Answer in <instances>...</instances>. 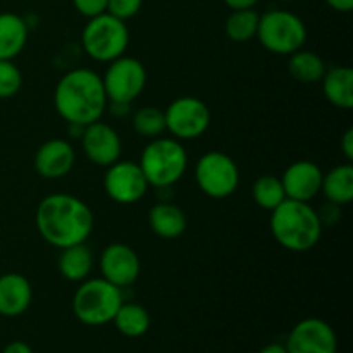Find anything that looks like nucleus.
Listing matches in <instances>:
<instances>
[{
  "label": "nucleus",
  "mask_w": 353,
  "mask_h": 353,
  "mask_svg": "<svg viewBox=\"0 0 353 353\" xmlns=\"http://www.w3.org/2000/svg\"><path fill=\"white\" fill-rule=\"evenodd\" d=\"M38 233L52 247L62 248L85 243L93 231L92 209L81 199L68 193H52L37 207Z\"/></svg>",
  "instance_id": "f257e3e1"
},
{
  "label": "nucleus",
  "mask_w": 353,
  "mask_h": 353,
  "mask_svg": "<svg viewBox=\"0 0 353 353\" xmlns=\"http://www.w3.org/2000/svg\"><path fill=\"white\" fill-rule=\"evenodd\" d=\"M102 76L86 68L72 69L59 79L54 105L59 116L72 126H88L102 119L107 109Z\"/></svg>",
  "instance_id": "f03ea898"
},
{
  "label": "nucleus",
  "mask_w": 353,
  "mask_h": 353,
  "mask_svg": "<svg viewBox=\"0 0 353 353\" xmlns=\"http://www.w3.org/2000/svg\"><path fill=\"white\" fill-rule=\"evenodd\" d=\"M271 231L286 250L309 252L319 243L323 219L309 202L286 199L272 210Z\"/></svg>",
  "instance_id": "7ed1b4c3"
},
{
  "label": "nucleus",
  "mask_w": 353,
  "mask_h": 353,
  "mask_svg": "<svg viewBox=\"0 0 353 353\" xmlns=\"http://www.w3.org/2000/svg\"><path fill=\"white\" fill-rule=\"evenodd\" d=\"M141 172L148 186L169 188L185 176L188 168V154L176 138H154L140 155Z\"/></svg>",
  "instance_id": "20e7f679"
},
{
  "label": "nucleus",
  "mask_w": 353,
  "mask_h": 353,
  "mask_svg": "<svg viewBox=\"0 0 353 353\" xmlns=\"http://www.w3.org/2000/svg\"><path fill=\"white\" fill-rule=\"evenodd\" d=\"M123 292L103 278L81 281L72 296V314L85 326H103L112 323L123 305Z\"/></svg>",
  "instance_id": "39448f33"
},
{
  "label": "nucleus",
  "mask_w": 353,
  "mask_h": 353,
  "mask_svg": "<svg viewBox=\"0 0 353 353\" xmlns=\"http://www.w3.org/2000/svg\"><path fill=\"white\" fill-rule=\"evenodd\" d=\"M83 50L97 62H112L124 55L130 45V31L123 19L103 12L90 17L81 33Z\"/></svg>",
  "instance_id": "423d86ee"
},
{
  "label": "nucleus",
  "mask_w": 353,
  "mask_h": 353,
  "mask_svg": "<svg viewBox=\"0 0 353 353\" xmlns=\"http://www.w3.org/2000/svg\"><path fill=\"white\" fill-rule=\"evenodd\" d=\"M257 38L262 47L276 55H292L307 40V28L296 14L288 10H269L259 19Z\"/></svg>",
  "instance_id": "0eeeda50"
},
{
  "label": "nucleus",
  "mask_w": 353,
  "mask_h": 353,
  "mask_svg": "<svg viewBox=\"0 0 353 353\" xmlns=\"http://www.w3.org/2000/svg\"><path fill=\"white\" fill-rule=\"evenodd\" d=\"M195 181L210 199H228L240 185V169L224 152H207L196 161Z\"/></svg>",
  "instance_id": "6e6552de"
},
{
  "label": "nucleus",
  "mask_w": 353,
  "mask_h": 353,
  "mask_svg": "<svg viewBox=\"0 0 353 353\" xmlns=\"http://www.w3.org/2000/svg\"><path fill=\"white\" fill-rule=\"evenodd\" d=\"M102 83L107 99L114 105H128L143 93L147 86V69L138 59L121 55L109 62Z\"/></svg>",
  "instance_id": "1a4fd4ad"
},
{
  "label": "nucleus",
  "mask_w": 353,
  "mask_h": 353,
  "mask_svg": "<svg viewBox=\"0 0 353 353\" xmlns=\"http://www.w3.org/2000/svg\"><path fill=\"white\" fill-rule=\"evenodd\" d=\"M165 131L176 140H196L210 126V110L196 97H179L164 110Z\"/></svg>",
  "instance_id": "9d476101"
},
{
  "label": "nucleus",
  "mask_w": 353,
  "mask_h": 353,
  "mask_svg": "<svg viewBox=\"0 0 353 353\" xmlns=\"http://www.w3.org/2000/svg\"><path fill=\"white\" fill-rule=\"evenodd\" d=\"M107 196L121 205L140 202L148 190V183L140 165L131 161H117L107 168L103 178Z\"/></svg>",
  "instance_id": "9b49d317"
},
{
  "label": "nucleus",
  "mask_w": 353,
  "mask_h": 353,
  "mask_svg": "<svg viewBox=\"0 0 353 353\" xmlns=\"http://www.w3.org/2000/svg\"><path fill=\"white\" fill-rule=\"evenodd\" d=\"M285 348L288 353H336L338 338L326 321L309 317L293 326Z\"/></svg>",
  "instance_id": "f8f14e48"
},
{
  "label": "nucleus",
  "mask_w": 353,
  "mask_h": 353,
  "mask_svg": "<svg viewBox=\"0 0 353 353\" xmlns=\"http://www.w3.org/2000/svg\"><path fill=\"white\" fill-rule=\"evenodd\" d=\"M83 152L90 162L100 168H109L117 162L123 154V141L117 131L109 124L97 121L85 126L81 133Z\"/></svg>",
  "instance_id": "ddd939ff"
},
{
  "label": "nucleus",
  "mask_w": 353,
  "mask_h": 353,
  "mask_svg": "<svg viewBox=\"0 0 353 353\" xmlns=\"http://www.w3.org/2000/svg\"><path fill=\"white\" fill-rule=\"evenodd\" d=\"M140 257L126 243H110L100 255L102 278L121 290L133 285L140 276Z\"/></svg>",
  "instance_id": "4468645a"
},
{
  "label": "nucleus",
  "mask_w": 353,
  "mask_h": 353,
  "mask_svg": "<svg viewBox=\"0 0 353 353\" xmlns=\"http://www.w3.org/2000/svg\"><path fill=\"white\" fill-rule=\"evenodd\" d=\"M323 171L317 164L310 161H299L288 165L285 174L281 176L283 188L286 199L310 202L321 193L323 186Z\"/></svg>",
  "instance_id": "2eb2a0df"
},
{
  "label": "nucleus",
  "mask_w": 353,
  "mask_h": 353,
  "mask_svg": "<svg viewBox=\"0 0 353 353\" xmlns=\"http://www.w3.org/2000/svg\"><path fill=\"white\" fill-rule=\"evenodd\" d=\"M76 152L69 141L55 138L41 145L34 154V169L45 179H61L74 165Z\"/></svg>",
  "instance_id": "dca6fc26"
},
{
  "label": "nucleus",
  "mask_w": 353,
  "mask_h": 353,
  "mask_svg": "<svg viewBox=\"0 0 353 353\" xmlns=\"http://www.w3.org/2000/svg\"><path fill=\"white\" fill-rule=\"evenodd\" d=\"M33 288L19 272H7L0 276V316L19 317L30 309Z\"/></svg>",
  "instance_id": "f3484780"
},
{
  "label": "nucleus",
  "mask_w": 353,
  "mask_h": 353,
  "mask_svg": "<svg viewBox=\"0 0 353 353\" xmlns=\"http://www.w3.org/2000/svg\"><path fill=\"white\" fill-rule=\"evenodd\" d=\"M323 92L327 102L338 109L350 110L353 107V71L347 65L326 69L323 79Z\"/></svg>",
  "instance_id": "a211bd4d"
},
{
  "label": "nucleus",
  "mask_w": 353,
  "mask_h": 353,
  "mask_svg": "<svg viewBox=\"0 0 353 353\" xmlns=\"http://www.w3.org/2000/svg\"><path fill=\"white\" fill-rule=\"evenodd\" d=\"M148 224L157 236L164 240H174L186 231L188 219L185 212L174 203H155L148 214Z\"/></svg>",
  "instance_id": "6ab92c4d"
},
{
  "label": "nucleus",
  "mask_w": 353,
  "mask_h": 353,
  "mask_svg": "<svg viewBox=\"0 0 353 353\" xmlns=\"http://www.w3.org/2000/svg\"><path fill=\"white\" fill-rule=\"evenodd\" d=\"M28 24L14 12H0V59L14 61L28 41Z\"/></svg>",
  "instance_id": "aec40b11"
},
{
  "label": "nucleus",
  "mask_w": 353,
  "mask_h": 353,
  "mask_svg": "<svg viewBox=\"0 0 353 353\" xmlns=\"http://www.w3.org/2000/svg\"><path fill=\"white\" fill-rule=\"evenodd\" d=\"M93 268V254L85 243L71 245L61 250L59 255V272L62 278L72 283L85 281Z\"/></svg>",
  "instance_id": "412c9836"
},
{
  "label": "nucleus",
  "mask_w": 353,
  "mask_h": 353,
  "mask_svg": "<svg viewBox=\"0 0 353 353\" xmlns=\"http://www.w3.org/2000/svg\"><path fill=\"white\" fill-rule=\"evenodd\" d=\"M321 192L333 205H347L353 200V168L341 164L323 176Z\"/></svg>",
  "instance_id": "4be33fe9"
},
{
  "label": "nucleus",
  "mask_w": 353,
  "mask_h": 353,
  "mask_svg": "<svg viewBox=\"0 0 353 353\" xmlns=\"http://www.w3.org/2000/svg\"><path fill=\"white\" fill-rule=\"evenodd\" d=\"M114 326L123 336L140 338L150 330V314L140 303H124L112 319Z\"/></svg>",
  "instance_id": "5701e85b"
},
{
  "label": "nucleus",
  "mask_w": 353,
  "mask_h": 353,
  "mask_svg": "<svg viewBox=\"0 0 353 353\" xmlns=\"http://www.w3.org/2000/svg\"><path fill=\"white\" fill-rule=\"evenodd\" d=\"M326 64L317 55L316 52L310 50H296L290 55L288 61V71L293 79L299 83H319L323 79L324 72H326Z\"/></svg>",
  "instance_id": "b1692460"
},
{
  "label": "nucleus",
  "mask_w": 353,
  "mask_h": 353,
  "mask_svg": "<svg viewBox=\"0 0 353 353\" xmlns=\"http://www.w3.org/2000/svg\"><path fill=\"white\" fill-rule=\"evenodd\" d=\"M261 14L254 9H243V10H233L231 16L226 19L224 30L230 40L236 41V43H245L257 37V28Z\"/></svg>",
  "instance_id": "393cba45"
},
{
  "label": "nucleus",
  "mask_w": 353,
  "mask_h": 353,
  "mask_svg": "<svg viewBox=\"0 0 353 353\" xmlns=\"http://www.w3.org/2000/svg\"><path fill=\"white\" fill-rule=\"evenodd\" d=\"M252 196L259 207L272 212L283 200H286L281 178L272 174H262L261 178L255 179L254 186H252Z\"/></svg>",
  "instance_id": "a878e982"
},
{
  "label": "nucleus",
  "mask_w": 353,
  "mask_h": 353,
  "mask_svg": "<svg viewBox=\"0 0 353 353\" xmlns=\"http://www.w3.org/2000/svg\"><path fill=\"white\" fill-rule=\"evenodd\" d=\"M133 130L140 137L148 138V140L162 137V133L165 131L164 110L157 109L154 105L138 109L133 116Z\"/></svg>",
  "instance_id": "bb28decb"
},
{
  "label": "nucleus",
  "mask_w": 353,
  "mask_h": 353,
  "mask_svg": "<svg viewBox=\"0 0 353 353\" xmlns=\"http://www.w3.org/2000/svg\"><path fill=\"white\" fill-rule=\"evenodd\" d=\"M23 86V74L12 61L0 59V99L17 95Z\"/></svg>",
  "instance_id": "cd10ccee"
},
{
  "label": "nucleus",
  "mask_w": 353,
  "mask_h": 353,
  "mask_svg": "<svg viewBox=\"0 0 353 353\" xmlns=\"http://www.w3.org/2000/svg\"><path fill=\"white\" fill-rule=\"evenodd\" d=\"M141 3H143V0H109L107 12L112 14L117 19L126 21L140 12Z\"/></svg>",
  "instance_id": "c85d7f7f"
},
{
  "label": "nucleus",
  "mask_w": 353,
  "mask_h": 353,
  "mask_svg": "<svg viewBox=\"0 0 353 353\" xmlns=\"http://www.w3.org/2000/svg\"><path fill=\"white\" fill-rule=\"evenodd\" d=\"M107 2L109 0H72V6L79 14L90 19V17L107 12Z\"/></svg>",
  "instance_id": "c756f323"
},
{
  "label": "nucleus",
  "mask_w": 353,
  "mask_h": 353,
  "mask_svg": "<svg viewBox=\"0 0 353 353\" xmlns=\"http://www.w3.org/2000/svg\"><path fill=\"white\" fill-rule=\"evenodd\" d=\"M341 152L348 162L353 161V128H348L341 138Z\"/></svg>",
  "instance_id": "7c9ffc66"
},
{
  "label": "nucleus",
  "mask_w": 353,
  "mask_h": 353,
  "mask_svg": "<svg viewBox=\"0 0 353 353\" xmlns=\"http://www.w3.org/2000/svg\"><path fill=\"white\" fill-rule=\"evenodd\" d=\"M2 353H34L33 348L30 347L24 341H10L9 345H6Z\"/></svg>",
  "instance_id": "2f4dec72"
},
{
  "label": "nucleus",
  "mask_w": 353,
  "mask_h": 353,
  "mask_svg": "<svg viewBox=\"0 0 353 353\" xmlns=\"http://www.w3.org/2000/svg\"><path fill=\"white\" fill-rule=\"evenodd\" d=\"M259 0H224V3H226L230 9L233 10H243V9H254L255 3H257Z\"/></svg>",
  "instance_id": "473e14b6"
},
{
  "label": "nucleus",
  "mask_w": 353,
  "mask_h": 353,
  "mask_svg": "<svg viewBox=\"0 0 353 353\" xmlns=\"http://www.w3.org/2000/svg\"><path fill=\"white\" fill-rule=\"evenodd\" d=\"M326 3L338 12H350L353 9V0H326Z\"/></svg>",
  "instance_id": "72a5a7b5"
},
{
  "label": "nucleus",
  "mask_w": 353,
  "mask_h": 353,
  "mask_svg": "<svg viewBox=\"0 0 353 353\" xmlns=\"http://www.w3.org/2000/svg\"><path fill=\"white\" fill-rule=\"evenodd\" d=\"M259 353H288V352H286L285 345L269 343V345H265V347H262L261 352H259Z\"/></svg>",
  "instance_id": "f704fd0d"
},
{
  "label": "nucleus",
  "mask_w": 353,
  "mask_h": 353,
  "mask_svg": "<svg viewBox=\"0 0 353 353\" xmlns=\"http://www.w3.org/2000/svg\"><path fill=\"white\" fill-rule=\"evenodd\" d=\"M285 2H290V0H285Z\"/></svg>",
  "instance_id": "c9c22d12"
}]
</instances>
